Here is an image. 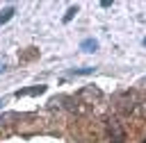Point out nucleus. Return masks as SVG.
Here are the masks:
<instances>
[{"label":"nucleus","instance_id":"nucleus-1","mask_svg":"<svg viewBox=\"0 0 146 143\" xmlns=\"http://www.w3.org/2000/svg\"><path fill=\"white\" fill-rule=\"evenodd\" d=\"M107 134H110V138H112L114 143H123V141H125V132H123V127H121V123H119L116 118L107 120Z\"/></svg>","mask_w":146,"mask_h":143},{"label":"nucleus","instance_id":"nucleus-2","mask_svg":"<svg viewBox=\"0 0 146 143\" xmlns=\"http://www.w3.org/2000/svg\"><path fill=\"white\" fill-rule=\"evenodd\" d=\"M46 84H39V86H30V89H18L16 91V98H21V95H41V93H46Z\"/></svg>","mask_w":146,"mask_h":143},{"label":"nucleus","instance_id":"nucleus-3","mask_svg":"<svg viewBox=\"0 0 146 143\" xmlns=\"http://www.w3.org/2000/svg\"><path fill=\"white\" fill-rule=\"evenodd\" d=\"M80 48H82L84 52H96V50H98V41H96V39H84V41L80 43Z\"/></svg>","mask_w":146,"mask_h":143},{"label":"nucleus","instance_id":"nucleus-4","mask_svg":"<svg viewBox=\"0 0 146 143\" xmlns=\"http://www.w3.org/2000/svg\"><path fill=\"white\" fill-rule=\"evenodd\" d=\"M14 14H16V9H14V7H7V9H2V11H0V25H5V23H9Z\"/></svg>","mask_w":146,"mask_h":143},{"label":"nucleus","instance_id":"nucleus-5","mask_svg":"<svg viewBox=\"0 0 146 143\" xmlns=\"http://www.w3.org/2000/svg\"><path fill=\"white\" fill-rule=\"evenodd\" d=\"M71 73H73V75H91V73H94V68H89V66H84V68H73Z\"/></svg>","mask_w":146,"mask_h":143},{"label":"nucleus","instance_id":"nucleus-6","mask_svg":"<svg viewBox=\"0 0 146 143\" xmlns=\"http://www.w3.org/2000/svg\"><path fill=\"white\" fill-rule=\"evenodd\" d=\"M78 14V7H68V11L64 14V23H68V20H73V16Z\"/></svg>","mask_w":146,"mask_h":143},{"label":"nucleus","instance_id":"nucleus-7","mask_svg":"<svg viewBox=\"0 0 146 143\" xmlns=\"http://www.w3.org/2000/svg\"><path fill=\"white\" fill-rule=\"evenodd\" d=\"M2 104H7V100H5V98H2V100H0V109H2Z\"/></svg>","mask_w":146,"mask_h":143},{"label":"nucleus","instance_id":"nucleus-8","mask_svg":"<svg viewBox=\"0 0 146 143\" xmlns=\"http://www.w3.org/2000/svg\"><path fill=\"white\" fill-rule=\"evenodd\" d=\"M5 68H7V66H5V64H0V73H2V70H5Z\"/></svg>","mask_w":146,"mask_h":143}]
</instances>
